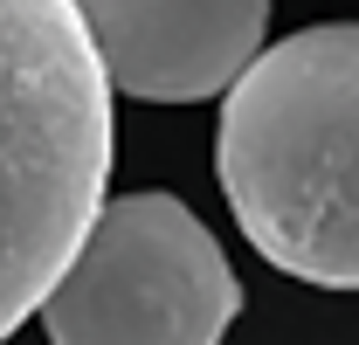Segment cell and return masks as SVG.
I'll return each mask as SVG.
<instances>
[{
  "label": "cell",
  "mask_w": 359,
  "mask_h": 345,
  "mask_svg": "<svg viewBox=\"0 0 359 345\" xmlns=\"http://www.w3.org/2000/svg\"><path fill=\"white\" fill-rule=\"evenodd\" d=\"M242 283L180 194H118L90 215L42 297L48 345H222Z\"/></svg>",
  "instance_id": "cell-3"
},
{
  "label": "cell",
  "mask_w": 359,
  "mask_h": 345,
  "mask_svg": "<svg viewBox=\"0 0 359 345\" xmlns=\"http://www.w3.org/2000/svg\"><path fill=\"white\" fill-rule=\"evenodd\" d=\"M215 172L242 235L318 290L359 283V28L263 48L222 90Z\"/></svg>",
  "instance_id": "cell-1"
},
{
  "label": "cell",
  "mask_w": 359,
  "mask_h": 345,
  "mask_svg": "<svg viewBox=\"0 0 359 345\" xmlns=\"http://www.w3.org/2000/svg\"><path fill=\"white\" fill-rule=\"evenodd\" d=\"M111 180V90L76 0H0V339L76 256Z\"/></svg>",
  "instance_id": "cell-2"
},
{
  "label": "cell",
  "mask_w": 359,
  "mask_h": 345,
  "mask_svg": "<svg viewBox=\"0 0 359 345\" xmlns=\"http://www.w3.org/2000/svg\"><path fill=\"white\" fill-rule=\"evenodd\" d=\"M76 28L104 90L145 104L222 97L263 55V0H76Z\"/></svg>",
  "instance_id": "cell-4"
}]
</instances>
